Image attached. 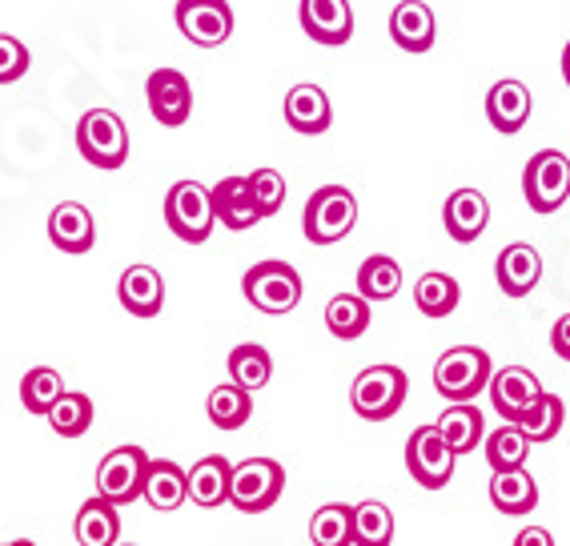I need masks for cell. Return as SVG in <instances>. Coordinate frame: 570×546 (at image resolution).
I'll return each mask as SVG.
<instances>
[{
	"instance_id": "obj_1",
	"label": "cell",
	"mask_w": 570,
	"mask_h": 546,
	"mask_svg": "<svg viewBox=\"0 0 570 546\" xmlns=\"http://www.w3.org/2000/svg\"><path fill=\"white\" fill-rule=\"evenodd\" d=\"M494 378V362L482 345H450L434 362V390L446 402H474Z\"/></svg>"
},
{
	"instance_id": "obj_2",
	"label": "cell",
	"mask_w": 570,
	"mask_h": 546,
	"mask_svg": "<svg viewBox=\"0 0 570 546\" xmlns=\"http://www.w3.org/2000/svg\"><path fill=\"white\" fill-rule=\"evenodd\" d=\"M354 225H357V197L346 185H322L306 202V213H302V230H306L309 245L342 242V237H350Z\"/></svg>"
},
{
	"instance_id": "obj_3",
	"label": "cell",
	"mask_w": 570,
	"mask_h": 546,
	"mask_svg": "<svg viewBox=\"0 0 570 546\" xmlns=\"http://www.w3.org/2000/svg\"><path fill=\"white\" fill-rule=\"evenodd\" d=\"M242 294L262 314H289L302 302V273L289 262H257L254 270H245Z\"/></svg>"
},
{
	"instance_id": "obj_4",
	"label": "cell",
	"mask_w": 570,
	"mask_h": 546,
	"mask_svg": "<svg viewBox=\"0 0 570 546\" xmlns=\"http://www.w3.org/2000/svg\"><path fill=\"white\" fill-rule=\"evenodd\" d=\"M406 390H410L406 370H397V365H366L354 378V386H350V402H354L357 418L386 422V418H394L402 410Z\"/></svg>"
},
{
	"instance_id": "obj_5",
	"label": "cell",
	"mask_w": 570,
	"mask_h": 546,
	"mask_svg": "<svg viewBox=\"0 0 570 546\" xmlns=\"http://www.w3.org/2000/svg\"><path fill=\"white\" fill-rule=\"evenodd\" d=\"M77 149L97 169H121L129 162V129L112 109H89L77 121Z\"/></svg>"
},
{
	"instance_id": "obj_6",
	"label": "cell",
	"mask_w": 570,
	"mask_h": 546,
	"mask_svg": "<svg viewBox=\"0 0 570 546\" xmlns=\"http://www.w3.org/2000/svg\"><path fill=\"white\" fill-rule=\"evenodd\" d=\"M165 225L174 230V237L189 245L209 242V233L217 225L214 213V193L205 189L202 182H177L165 197Z\"/></svg>"
},
{
	"instance_id": "obj_7",
	"label": "cell",
	"mask_w": 570,
	"mask_h": 546,
	"mask_svg": "<svg viewBox=\"0 0 570 546\" xmlns=\"http://www.w3.org/2000/svg\"><path fill=\"white\" fill-rule=\"evenodd\" d=\"M285 490V470L274 458H245L229 475V506H237L242 515H262L282 498Z\"/></svg>"
},
{
	"instance_id": "obj_8",
	"label": "cell",
	"mask_w": 570,
	"mask_h": 546,
	"mask_svg": "<svg viewBox=\"0 0 570 546\" xmlns=\"http://www.w3.org/2000/svg\"><path fill=\"white\" fill-rule=\"evenodd\" d=\"M522 193L534 213H559L570 197V157L559 149H542L522 169Z\"/></svg>"
},
{
	"instance_id": "obj_9",
	"label": "cell",
	"mask_w": 570,
	"mask_h": 546,
	"mask_svg": "<svg viewBox=\"0 0 570 546\" xmlns=\"http://www.w3.org/2000/svg\"><path fill=\"white\" fill-rule=\"evenodd\" d=\"M145 470H149V455L141 446H117L97 466V495L112 506L137 503L145 486Z\"/></svg>"
},
{
	"instance_id": "obj_10",
	"label": "cell",
	"mask_w": 570,
	"mask_h": 546,
	"mask_svg": "<svg viewBox=\"0 0 570 546\" xmlns=\"http://www.w3.org/2000/svg\"><path fill=\"white\" fill-rule=\"evenodd\" d=\"M454 458L439 426H417L406 442V470L422 490H442L454 478Z\"/></svg>"
},
{
	"instance_id": "obj_11",
	"label": "cell",
	"mask_w": 570,
	"mask_h": 546,
	"mask_svg": "<svg viewBox=\"0 0 570 546\" xmlns=\"http://www.w3.org/2000/svg\"><path fill=\"white\" fill-rule=\"evenodd\" d=\"M177 29L197 49H222L234 37V9L229 0H177Z\"/></svg>"
},
{
	"instance_id": "obj_12",
	"label": "cell",
	"mask_w": 570,
	"mask_h": 546,
	"mask_svg": "<svg viewBox=\"0 0 570 546\" xmlns=\"http://www.w3.org/2000/svg\"><path fill=\"white\" fill-rule=\"evenodd\" d=\"M145 97H149V113L157 121L177 129V125L189 121L194 113V89H189V77L177 69H154L149 81H145Z\"/></svg>"
},
{
	"instance_id": "obj_13",
	"label": "cell",
	"mask_w": 570,
	"mask_h": 546,
	"mask_svg": "<svg viewBox=\"0 0 570 546\" xmlns=\"http://www.w3.org/2000/svg\"><path fill=\"white\" fill-rule=\"evenodd\" d=\"M487 390H490V406H494L507 422H519L530 406L539 402L542 382L530 374L527 365H502V370H494Z\"/></svg>"
},
{
	"instance_id": "obj_14",
	"label": "cell",
	"mask_w": 570,
	"mask_h": 546,
	"mask_svg": "<svg viewBox=\"0 0 570 546\" xmlns=\"http://www.w3.org/2000/svg\"><path fill=\"white\" fill-rule=\"evenodd\" d=\"M302 32L317 45H346L354 37V9L350 0H302Z\"/></svg>"
},
{
	"instance_id": "obj_15",
	"label": "cell",
	"mask_w": 570,
	"mask_h": 546,
	"mask_svg": "<svg viewBox=\"0 0 570 546\" xmlns=\"http://www.w3.org/2000/svg\"><path fill=\"white\" fill-rule=\"evenodd\" d=\"M442 225H446V233L459 245L479 242L482 233H487V225H490V202H487V193H482V189H470V185L454 189L446 197V205H442Z\"/></svg>"
},
{
	"instance_id": "obj_16",
	"label": "cell",
	"mask_w": 570,
	"mask_h": 546,
	"mask_svg": "<svg viewBox=\"0 0 570 546\" xmlns=\"http://www.w3.org/2000/svg\"><path fill=\"white\" fill-rule=\"evenodd\" d=\"M285 125L302 137H322V133L334 125V105H330L326 89H317V85H294V89L285 92Z\"/></svg>"
},
{
	"instance_id": "obj_17",
	"label": "cell",
	"mask_w": 570,
	"mask_h": 546,
	"mask_svg": "<svg viewBox=\"0 0 570 546\" xmlns=\"http://www.w3.org/2000/svg\"><path fill=\"white\" fill-rule=\"evenodd\" d=\"M390 37L402 52H430L434 49V37H439V21H434V9L422 4V0H402L390 12Z\"/></svg>"
},
{
	"instance_id": "obj_18",
	"label": "cell",
	"mask_w": 570,
	"mask_h": 546,
	"mask_svg": "<svg viewBox=\"0 0 570 546\" xmlns=\"http://www.w3.org/2000/svg\"><path fill=\"white\" fill-rule=\"evenodd\" d=\"M494 277H499V290L507 298H527L542 277V253L530 242L507 245L494 262Z\"/></svg>"
},
{
	"instance_id": "obj_19",
	"label": "cell",
	"mask_w": 570,
	"mask_h": 546,
	"mask_svg": "<svg viewBox=\"0 0 570 546\" xmlns=\"http://www.w3.org/2000/svg\"><path fill=\"white\" fill-rule=\"evenodd\" d=\"M117 298L132 318H157L165 305V277L154 265H129L117 282Z\"/></svg>"
},
{
	"instance_id": "obj_20",
	"label": "cell",
	"mask_w": 570,
	"mask_h": 546,
	"mask_svg": "<svg viewBox=\"0 0 570 546\" xmlns=\"http://www.w3.org/2000/svg\"><path fill=\"white\" fill-rule=\"evenodd\" d=\"M214 213L217 222L225 225V230H254L257 222H262V209H257L254 193H249V177H222V182L214 185Z\"/></svg>"
},
{
	"instance_id": "obj_21",
	"label": "cell",
	"mask_w": 570,
	"mask_h": 546,
	"mask_svg": "<svg viewBox=\"0 0 570 546\" xmlns=\"http://www.w3.org/2000/svg\"><path fill=\"white\" fill-rule=\"evenodd\" d=\"M49 242L61 253H89L97 242V222L81 202H61L49 213Z\"/></svg>"
},
{
	"instance_id": "obj_22",
	"label": "cell",
	"mask_w": 570,
	"mask_h": 546,
	"mask_svg": "<svg viewBox=\"0 0 570 546\" xmlns=\"http://www.w3.org/2000/svg\"><path fill=\"white\" fill-rule=\"evenodd\" d=\"M141 498L154 510H177V506H185L189 503V470H181L169 458H149Z\"/></svg>"
},
{
	"instance_id": "obj_23",
	"label": "cell",
	"mask_w": 570,
	"mask_h": 546,
	"mask_svg": "<svg viewBox=\"0 0 570 546\" xmlns=\"http://www.w3.org/2000/svg\"><path fill=\"white\" fill-rule=\"evenodd\" d=\"M530 109H534L530 89L522 81H514V77H507V81H499L487 92V121L499 133H507V137L530 121Z\"/></svg>"
},
{
	"instance_id": "obj_24",
	"label": "cell",
	"mask_w": 570,
	"mask_h": 546,
	"mask_svg": "<svg viewBox=\"0 0 570 546\" xmlns=\"http://www.w3.org/2000/svg\"><path fill=\"white\" fill-rule=\"evenodd\" d=\"M77 543L81 546H121V506L105 503L101 495L77 510Z\"/></svg>"
},
{
	"instance_id": "obj_25",
	"label": "cell",
	"mask_w": 570,
	"mask_h": 546,
	"mask_svg": "<svg viewBox=\"0 0 570 546\" xmlns=\"http://www.w3.org/2000/svg\"><path fill=\"white\" fill-rule=\"evenodd\" d=\"M229 475L234 462L222 455H209L189 470V503L214 510V506H229Z\"/></svg>"
},
{
	"instance_id": "obj_26",
	"label": "cell",
	"mask_w": 570,
	"mask_h": 546,
	"mask_svg": "<svg viewBox=\"0 0 570 546\" xmlns=\"http://www.w3.org/2000/svg\"><path fill=\"white\" fill-rule=\"evenodd\" d=\"M490 503L499 515H530L539 506V482L527 475V466L502 470V475L490 478Z\"/></svg>"
},
{
	"instance_id": "obj_27",
	"label": "cell",
	"mask_w": 570,
	"mask_h": 546,
	"mask_svg": "<svg viewBox=\"0 0 570 546\" xmlns=\"http://www.w3.org/2000/svg\"><path fill=\"white\" fill-rule=\"evenodd\" d=\"M434 426L442 430V438L450 442L454 455H470V450H479L482 435H487V426H482V410L474 402H450Z\"/></svg>"
},
{
	"instance_id": "obj_28",
	"label": "cell",
	"mask_w": 570,
	"mask_h": 546,
	"mask_svg": "<svg viewBox=\"0 0 570 546\" xmlns=\"http://www.w3.org/2000/svg\"><path fill=\"white\" fill-rule=\"evenodd\" d=\"M459 302H462L459 277H450V273H442V270H430V273H422V277H417L414 305L426 318H450L454 310H459Z\"/></svg>"
},
{
	"instance_id": "obj_29",
	"label": "cell",
	"mask_w": 570,
	"mask_h": 546,
	"mask_svg": "<svg viewBox=\"0 0 570 546\" xmlns=\"http://www.w3.org/2000/svg\"><path fill=\"white\" fill-rule=\"evenodd\" d=\"M205 415H209V422H214L217 430H242V426L249 422V415H254V394L234 382H222L209 390Z\"/></svg>"
},
{
	"instance_id": "obj_30",
	"label": "cell",
	"mask_w": 570,
	"mask_h": 546,
	"mask_svg": "<svg viewBox=\"0 0 570 546\" xmlns=\"http://www.w3.org/2000/svg\"><path fill=\"white\" fill-rule=\"evenodd\" d=\"M269 378H274V358H269V350L257 342H242L229 350V382L242 386V390H262V386H269Z\"/></svg>"
},
{
	"instance_id": "obj_31",
	"label": "cell",
	"mask_w": 570,
	"mask_h": 546,
	"mask_svg": "<svg viewBox=\"0 0 570 546\" xmlns=\"http://www.w3.org/2000/svg\"><path fill=\"white\" fill-rule=\"evenodd\" d=\"M326 325L337 342H357L370 330V302L362 294H337L326 305Z\"/></svg>"
},
{
	"instance_id": "obj_32",
	"label": "cell",
	"mask_w": 570,
	"mask_h": 546,
	"mask_svg": "<svg viewBox=\"0 0 570 546\" xmlns=\"http://www.w3.org/2000/svg\"><path fill=\"white\" fill-rule=\"evenodd\" d=\"M397 290H402V265L394 257L374 253V257L362 262V270H357V294L366 298V302H390V298H397Z\"/></svg>"
},
{
	"instance_id": "obj_33",
	"label": "cell",
	"mask_w": 570,
	"mask_h": 546,
	"mask_svg": "<svg viewBox=\"0 0 570 546\" xmlns=\"http://www.w3.org/2000/svg\"><path fill=\"white\" fill-rule=\"evenodd\" d=\"M309 543L314 546H354V506L326 503L309 518Z\"/></svg>"
},
{
	"instance_id": "obj_34",
	"label": "cell",
	"mask_w": 570,
	"mask_h": 546,
	"mask_svg": "<svg viewBox=\"0 0 570 546\" xmlns=\"http://www.w3.org/2000/svg\"><path fill=\"white\" fill-rule=\"evenodd\" d=\"M394 543V510L377 498L354 506V546H390Z\"/></svg>"
},
{
	"instance_id": "obj_35",
	"label": "cell",
	"mask_w": 570,
	"mask_h": 546,
	"mask_svg": "<svg viewBox=\"0 0 570 546\" xmlns=\"http://www.w3.org/2000/svg\"><path fill=\"white\" fill-rule=\"evenodd\" d=\"M562 422H567V406H562V398L550 394V390H542L539 402L530 406L527 415H522L514 426H519L530 442H550V438H559Z\"/></svg>"
},
{
	"instance_id": "obj_36",
	"label": "cell",
	"mask_w": 570,
	"mask_h": 546,
	"mask_svg": "<svg viewBox=\"0 0 570 546\" xmlns=\"http://www.w3.org/2000/svg\"><path fill=\"white\" fill-rule=\"evenodd\" d=\"M530 446H534V442H530V438L522 435L514 422L499 426V430L487 438V462H490V470H494V475H502V470H519V466H527Z\"/></svg>"
},
{
	"instance_id": "obj_37",
	"label": "cell",
	"mask_w": 570,
	"mask_h": 546,
	"mask_svg": "<svg viewBox=\"0 0 570 546\" xmlns=\"http://www.w3.org/2000/svg\"><path fill=\"white\" fill-rule=\"evenodd\" d=\"M92 398L89 394H81V390H65L61 398H57V406H52L49 415V426L57 430L61 438H81L85 430L92 426Z\"/></svg>"
},
{
	"instance_id": "obj_38",
	"label": "cell",
	"mask_w": 570,
	"mask_h": 546,
	"mask_svg": "<svg viewBox=\"0 0 570 546\" xmlns=\"http://www.w3.org/2000/svg\"><path fill=\"white\" fill-rule=\"evenodd\" d=\"M61 394H65V378L52 365H32L29 374L21 378V402L29 415H49Z\"/></svg>"
},
{
	"instance_id": "obj_39",
	"label": "cell",
	"mask_w": 570,
	"mask_h": 546,
	"mask_svg": "<svg viewBox=\"0 0 570 546\" xmlns=\"http://www.w3.org/2000/svg\"><path fill=\"white\" fill-rule=\"evenodd\" d=\"M249 193H254L257 209H262V217H274L277 209L285 205V177L277 169H254L249 173Z\"/></svg>"
},
{
	"instance_id": "obj_40",
	"label": "cell",
	"mask_w": 570,
	"mask_h": 546,
	"mask_svg": "<svg viewBox=\"0 0 570 546\" xmlns=\"http://www.w3.org/2000/svg\"><path fill=\"white\" fill-rule=\"evenodd\" d=\"M32 57H29V45L21 37H9V32H0V85H12L21 81L24 72H29Z\"/></svg>"
},
{
	"instance_id": "obj_41",
	"label": "cell",
	"mask_w": 570,
	"mask_h": 546,
	"mask_svg": "<svg viewBox=\"0 0 570 546\" xmlns=\"http://www.w3.org/2000/svg\"><path fill=\"white\" fill-rule=\"evenodd\" d=\"M550 345H554V354H559L562 362H570V314H562L559 322H554V330H550Z\"/></svg>"
},
{
	"instance_id": "obj_42",
	"label": "cell",
	"mask_w": 570,
	"mask_h": 546,
	"mask_svg": "<svg viewBox=\"0 0 570 546\" xmlns=\"http://www.w3.org/2000/svg\"><path fill=\"white\" fill-rule=\"evenodd\" d=\"M514 546H554V535L547 526H527V530L514 535Z\"/></svg>"
},
{
	"instance_id": "obj_43",
	"label": "cell",
	"mask_w": 570,
	"mask_h": 546,
	"mask_svg": "<svg viewBox=\"0 0 570 546\" xmlns=\"http://www.w3.org/2000/svg\"><path fill=\"white\" fill-rule=\"evenodd\" d=\"M562 81H567V89H570V41H567V49H562Z\"/></svg>"
},
{
	"instance_id": "obj_44",
	"label": "cell",
	"mask_w": 570,
	"mask_h": 546,
	"mask_svg": "<svg viewBox=\"0 0 570 546\" xmlns=\"http://www.w3.org/2000/svg\"><path fill=\"white\" fill-rule=\"evenodd\" d=\"M0 546H37V543H29V538H17V543H0Z\"/></svg>"
}]
</instances>
